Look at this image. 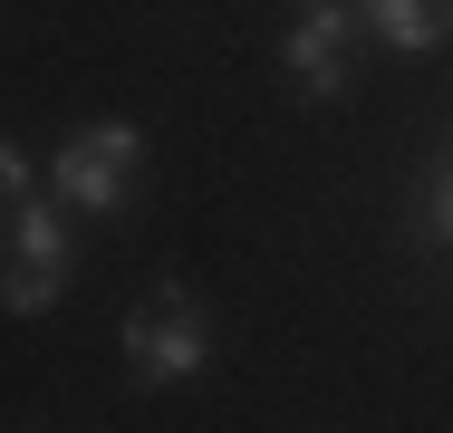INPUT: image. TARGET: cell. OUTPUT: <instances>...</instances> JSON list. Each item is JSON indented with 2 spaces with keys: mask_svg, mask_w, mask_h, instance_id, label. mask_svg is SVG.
I'll return each mask as SVG.
<instances>
[{
  "mask_svg": "<svg viewBox=\"0 0 453 433\" xmlns=\"http://www.w3.org/2000/svg\"><path fill=\"white\" fill-rule=\"evenodd\" d=\"M405 232H415V251L425 260H453V145L425 164V183H415V212H405Z\"/></svg>",
  "mask_w": 453,
  "mask_h": 433,
  "instance_id": "cell-5",
  "label": "cell"
},
{
  "mask_svg": "<svg viewBox=\"0 0 453 433\" xmlns=\"http://www.w3.org/2000/svg\"><path fill=\"white\" fill-rule=\"evenodd\" d=\"M126 366H135V385H155V395H174L193 385L203 366H212V318H203V299L183 289V279H155L135 308H126Z\"/></svg>",
  "mask_w": 453,
  "mask_h": 433,
  "instance_id": "cell-2",
  "label": "cell"
},
{
  "mask_svg": "<svg viewBox=\"0 0 453 433\" xmlns=\"http://www.w3.org/2000/svg\"><path fill=\"white\" fill-rule=\"evenodd\" d=\"M299 10H319V0H299Z\"/></svg>",
  "mask_w": 453,
  "mask_h": 433,
  "instance_id": "cell-8",
  "label": "cell"
},
{
  "mask_svg": "<svg viewBox=\"0 0 453 433\" xmlns=\"http://www.w3.org/2000/svg\"><path fill=\"white\" fill-rule=\"evenodd\" d=\"M68 299V270H29V260H0V318H49Z\"/></svg>",
  "mask_w": 453,
  "mask_h": 433,
  "instance_id": "cell-6",
  "label": "cell"
},
{
  "mask_svg": "<svg viewBox=\"0 0 453 433\" xmlns=\"http://www.w3.org/2000/svg\"><path fill=\"white\" fill-rule=\"evenodd\" d=\"M135 183H145V125H126V116H96L49 155V193L78 222H116L135 202Z\"/></svg>",
  "mask_w": 453,
  "mask_h": 433,
  "instance_id": "cell-1",
  "label": "cell"
},
{
  "mask_svg": "<svg viewBox=\"0 0 453 433\" xmlns=\"http://www.w3.org/2000/svg\"><path fill=\"white\" fill-rule=\"evenodd\" d=\"M357 10H366V39L395 58H434L453 39V0H357Z\"/></svg>",
  "mask_w": 453,
  "mask_h": 433,
  "instance_id": "cell-4",
  "label": "cell"
},
{
  "mask_svg": "<svg viewBox=\"0 0 453 433\" xmlns=\"http://www.w3.org/2000/svg\"><path fill=\"white\" fill-rule=\"evenodd\" d=\"M29 193H39V173H29V155L0 135V212H10V202H29Z\"/></svg>",
  "mask_w": 453,
  "mask_h": 433,
  "instance_id": "cell-7",
  "label": "cell"
},
{
  "mask_svg": "<svg viewBox=\"0 0 453 433\" xmlns=\"http://www.w3.org/2000/svg\"><path fill=\"white\" fill-rule=\"evenodd\" d=\"M357 49H366V10H357V0L299 10L289 39H280V78H289V96H299V106H338V96L357 87Z\"/></svg>",
  "mask_w": 453,
  "mask_h": 433,
  "instance_id": "cell-3",
  "label": "cell"
}]
</instances>
